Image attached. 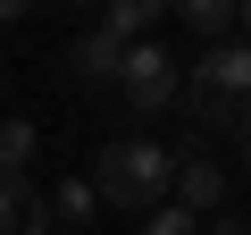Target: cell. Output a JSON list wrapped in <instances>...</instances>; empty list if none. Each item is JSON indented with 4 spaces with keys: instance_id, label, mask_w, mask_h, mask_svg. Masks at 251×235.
<instances>
[{
    "instance_id": "obj_4",
    "label": "cell",
    "mask_w": 251,
    "mask_h": 235,
    "mask_svg": "<svg viewBox=\"0 0 251 235\" xmlns=\"http://www.w3.org/2000/svg\"><path fill=\"white\" fill-rule=\"evenodd\" d=\"M168 202L176 210H193V218H209L218 202H226V160H209L201 151V135L176 151V176H168Z\"/></svg>"
},
{
    "instance_id": "obj_3",
    "label": "cell",
    "mask_w": 251,
    "mask_h": 235,
    "mask_svg": "<svg viewBox=\"0 0 251 235\" xmlns=\"http://www.w3.org/2000/svg\"><path fill=\"white\" fill-rule=\"evenodd\" d=\"M117 109L126 118H143V126H151V118H168L176 101H184V67L168 59V42H126V59H117Z\"/></svg>"
},
{
    "instance_id": "obj_9",
    "label": "cell",
    "mask_w": 251,
    "mask_h": 235,
    "mask_svg": "<svg viewBox=\"0 0 251 235\" xmlns=\"http://www.w3.org/2000/svg\"><path fill=\"white\" fill-rule=\"evenodd\" d=\"M168 9H176L193 34H209V42H226V34H234V0H168Z\"/></svg>"
},
{
    "instance_id": "obj_11",
    "label": "cell",
    "mask_w": 251,
    "mask_h": 235,
    "mask_svg": "<svg viewBox=\"0 0 251 235\" xmlns=\"http://www.w3.org/2000/svg\"><path fill=\"white\" fill-rule=\"evenodd\" d=\"M143 235H201V218L168 202V210H151V218H143Z\"/></svg>"
},
{
    "instance_id": "obj_19",
    "label": "cell",
    "mask_w": 251,
    "mask_h": 235,
    "mask_svg": "<svg viewBox=\"0 0 251 235\" xmlns=\"http://www.w3.org/2000/svg\"><path fill=\"white\" fill-rule=\"evenodd\" d=\"M243 235H251V218H243Z\"/></svg>"
},
{
    "instance_id": "obj_8",
    "label": "cell",
    "mask_w": 251,
    "mask_h": 235,
    "mask_svg": "<svg viewBox=\"0 0 251 235\" xmlns=\"http://www.w3.org/2000/svg\"><path fill=\"white\" fill-rule=\"evenodd\" d=\"M34 151H42L34 118H0V176H34Z\"/></svg>"
},
{
    "instance_id": "obj_5",
    "label": "cell",
    "mask_w": 251,
    "mask_h": 235,
    "mask_svg": "<svg viewBox=\"0 0 251 235\" xmlns=\"http://www.w3.org/2000/svg\"><path fill=\"white\" fill-rule=\"evenodd\" d=\"M0 235H50V193L34 176H0Z\"/></svg>"
},
{
    "instance_id": "obj_12",
    "label": "cell",
    "mask_w": 251,
    "mask_h": 235,
    "mask_svg": "<svg viewBox=\"0 0 251 235\" xmlns=\"http://www.w3.org/2000/svg\"><path fill=\"white\" fill-rule=\"evenodd\" d=\"M25 9H34V0H0V26H17V17H25Z\"/></svg>"
},
{
    "instance_id": "obj_6",
    "label": "cell",
    "mask_w": 251,
    "mask_h": 235,
    "mask_svg": "<svg viewBox=\"0 0 251 235\" xmlns=\"http://www.w3.org/2000/svg\"><path fill=\"white\" fill-rule=\"evenodd\" d=\"M117 59H126V42H117L109 26H92V34H75V51H67V67H75V84H117Z\"/></svg>"
},
{
    "instance_id": "obj_1",
    "label": "cell",
    "mask_w": 251,
    "mask_h": 235,
    "mask_svg": "<svg viewBox=\"0 0 251 235\" xmlns=\"http://www.w3.org/2000/svg\"><path fill=\"white\" fill-rule=\"evenodd\" d=\"M176 109L193 118V135H251V42H209Z\"/></svg>"
},
{
    "instance_id": "obj_2",
    "label": "cell",
    "mask_w": 251,
    "mask_h": 235,
    "mask_svg": "<svg viewBox=\"0 0 251 235\" xmlns=\"http://www.w3.org/2000/svg\"><path fill=\"white\" fill-rule=\"evenodd\" d=\"M168 176H176V160H168V143H151V135H117V143H100V160H92V202H109V210H159L168 202Z\"/></svg>"
},
{
    "instance_id": "obj_15",
    "label": "cell",
    "mask_w": 251,
    "mask_h": 235,
    "mask_svg": "<svg viewBox=\"0 0 251 235\" xmlns=\"http://www.w3.org/2000/svg\"><path fill=\"white\" fill-rule=\"evenodd\" d=\"M234 151H243V176H251V135H234Z\"/></svg>"
},
{
    "instance_id": "obj_7",
    "label": "cell",
    "mask_w": 251,
    "mask_h": 235,
    "mask_svg": "<svg viewBox=\"0 0 251 235\" xmlns=\"http://www.w3.org/2000/svg\"><path fill=\"white\" fill-rule=\"evenodd\" d=\"M159 17H168V0H109V9H100V26H109L117 42H151Z\"/></svg>"
},
{
    "instance_id": "obj_18",
    "label": "cell",
    "mask_w": 251,
    "mask_h": 235,
    "mask_svg": "<svg viewBox=\"0 0 251 235\" xmlns=\"http://www.w3.org/2000/svg\"><path fill=\"white\" fill-rule=\"evenodd\" d=\"M0 84H9V67H0Z\"/></svg>"
},
{
    "instance_id": "obj_13",
    "label": "cell",
    "mask_w": 251,
    "mask_h": 235,
    "mask_svg": "<svg viewBox=\"0 0 251 235\" xmlns=\"http://www.w3.org/2000/svg\"><path fill=\"white\" fill-rule=\"evenodd\" d=\"M201 235H243V218H218V227H201Z\"/></svg>"
},
{
    "instance_id": "obj_14",
    "label": "cell",
    "mask_w": 251,
    "mask_h": 235,
    "mask_svg": "<svg viewBox=\"0 0 251 235\" xmlns=\"http://www.w3.org/2000/svg\"><path fill=\"white\" fill-rule=\"evenodd\" d=\"M234 34H243V42H251V0H243V17H234Z\"/></svg>"
},
{
    "instance_id": "obj_16",
    "label": "cell",
    "mask_w": 251,
    "mask_h": 235,
    "mask_svg": "<svg viewBox=\"0 0 251 235\" xmlns=\"http://www.w3.org/2000/svg\"><path fill=\"white\" fill-rule=\"evenodd\" d=\"M75 9H109V0H75Z\"/></svg>"
},
{
    "instance_id": "obj_10",
    "label": "cell",
    "mask_w": 251,
    "mask_h": 235,
    "mask_svg": "<svg viewBox=\"0 0 251 235\" xmlns=\"http://www.w3.org/2000/svg\"><path fill=\"white\" fill-rule=\"evenodd\" d=\"M92 210H100V202H92V185H84V176H67V185L50 193V218H67V227H92Z\"/></svg>"
},
{
    "instance_id": "obj_17",
    "label": "cell",
    "mask_w": 251,
    "mask_h": 235,
    "mask_svg": "<svg viewBox=\"0 0 251 235\" xmlns=\"http://www.w3.org/2000/svg\"><path fill=\"white\" fill-rule=\"evenodd\" d=\"M67 235H92V227H67Z\"/></svg>"
}]
</instances>
